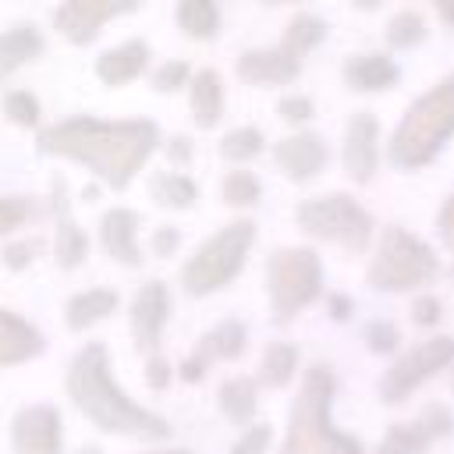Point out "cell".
<instances>
[{
	"instance_id": "1",
	"label": "cell",
	"mask_w": 454,
	"mask_h": 454,
	"mask_svg": "<svg viewBox=\"0 0 454 454\" xmlns=\"http://www.w3.org/2000/svg\"><path fill=\"white\" fill-rule=\"evenodd\" d=\"M160 145V128L153 121H103V117H67L39 131V153L74 160L92 170L114 192H124L135 174L149 163Z\"/></svg>"
},
{
	"instance_id": "2",
	"label": "cell",
	"mask_w": 454,
	"mask_h": 454,
	"mask_svg": "<svg viewBox=\"0 0 454 454\" xmlns=\"http://www.w3.org/2000/svg\"><path fill=\"white\" fill-rule=\"evenodd\" d=\"M64 387H67V397L74 401V408L103 433L153 440V443H160L174 433L163 415L142 408L138 401H131L124 394V387L110 372V351L99 340H89L85 348L74 351Z\"/></svg>"
},
{
	"instance_id": "3",
	"label": "cell",
	"mask_w": 454,
	"mask_h": 454,
	"mask_svg": "<svg viewBox=\"0 0 454 454\" xmlns=\"http://www.w3.org/2000/svg\"><path fill=\"white\" fill-rule=\"evenodd\" d=\"M337 380L330 365L316 362L301 376V390L291 404V422L280 454H365L362 443L330 422V404H333Z\"/></svg>"
},
{
	"instance_id": "4",
	"label": "cell",
	"mask_w": 454,
	"mask_h": 454,
	"mask_svg": "<svg viewBox=\"0 0 454 454\" xmlns=\"http://www.w3.org/2000/svg\"><path fill=\"white\" fill-rule=\"evenodd\" d=\"M450 135H454V71L408 106V114L401 117L390 138V163L404 170H419L443 149Z\"/></svg>"
},
{
	"instance_id": "5",
	"label": "cell",
	"mask_w": 454,
	"mask_h": 454,
	"mask_svg": "<svg viewBox=\"0 0 454 454\" xmlns=\"http://www.w3.org/2000/svg\"><path fill=\"white\" fill-rule=\"evenodd\" d=\"M252 245H255V223L252 220H231L227 227H220L216 234H209L188 255V262L181 266L184 291L202 298V294H213V291L227 287L241 273Z\"/></svg>"
},
{
	"instance_id": "6",
	"label": "cell",
	"mask_w": 454,
	"mask_h": 454,
	"mask_svg": "<svg viewBox=\"0 0 454 454\" xmlns=\"http://www.w3.org/2000/svg\"><path fill=\"white\" fill-rule=\"evenodd\" d=\"M436 273H440V259L422 238L408 234L404 227H387L380 234L365 277L376 291H411L419 284H429Z\"/></svg>"
},
{
	"instance_id": "7",
	"label": "cell",
	"mask_w": 454,
	"mask_h": 454,
	"mask_svg": "<svg viewBox=\"0 0 454 454\" xmlns=\"http://www.w3.org/2000/svg\"><path fill=\"white\" fill-rule=\"evenodd\" d=\"M266 284L273 301V319L287 323L298 309L319 298L323 291V262L312 248H277L266 262Z\"/></svg>"
},
{
	"instance_id": "8",
	"label": "cell",
	"mask_w": 454,
	"mask_h": 454,
	"mask_svg": "<svg viewBox=\"0 0 454 454\" xmlns=\"http://www.w3.org/2000/svg\"><path fill=\"white\" fill-rule=\"evenodd\" d=\"M298 227L309 234V238H319V241H337L344 245L348 252H362L372 238V216L369 209H362L351 195L344 192H330V195H316V199H305L298 206Z\"/></svg>"
},
{
	"instance_id": "9",
	"label": "cell",
	"mask_w": 454,
	"mask_h": 454,
	"mask_svg": "<svg viewBox=\"0 0 454 454\" xmlns=\"http://www.w3.org/2000/svg\"><path fill=\"white\" fill-rule=\"evenodd\" d=\"M454 362V337H429L419 348H411L408 355H401L380 380V397L387 404H401L419 383H426L429 376H436L443 365Z\"/></svg>"
},
{
	"instance_id": "10",
	"label": "cell",
	"mask_w": 454,
	"mask_h": 454,
	"mask_svg": "<svg viewBox=\"0 0 454 454\" xmlns=\"http://www.w3.org/2000/svg\"><path fill=\"white\" fill-rule=\"evenodd\" d=\"M14 454H64V419L53 404H25L11 422Z\"/></svg>"
},
{
	"instance_id": "11",
	"label": "cell",
	"mask_w": 454,
	"mask_h": 454,
	"mask_svg": "<svg viewBox=\"0 0 454 454\" xmlns=\"http://www.w3.org/2000/svg\"><path fill=\"white\" fill-rule=\"evenodd\" d=\"M135 7H138V4H131V0H67V4H60V7L53 11V25H57V32H60L67 43L85 46V43H92V39L99 35V28H103L110 18L131 14Z\"/></svg>"
},
{
	"instance_id": "12",
	"label": "cell",
	"mask_w": 454,
	"mask_h": 454,
	"mask_svg": "<svg viewBox=\"0 0 454 454\" xmlns=\"http://www.w3.org/2000/svg\"><path fill=\"white\" fill-rule=\"evenodd\" d=\"M128 319H131V337H135V348L138 351H153L160 348V337L170 323V287L163 280H145L135 298H131V309H128Z\"/></svg>"
},
{
	"instance_id": "13",
	"label": "cell",
	"mask_w": 454,
	"mask_h": 454,
	"mask_svg": "<svg viewBox=\"0 0 454 454\" xmlns=\"http://www.w3.org/2000/svg\"><path fill=\"white\" fill-rule=\"evenodd\" d=\"M380 124H376V117L372 114H355L351 121H348V131H344V149H340V156H344V170L351 174V181H369L372 174H376V163H380Z\"/></svg>"
},
{
	"instance_id": "14",
	"label": "cell",
	"mask_w": 454,
	"mask_h": 454,
	"mask_svg": "<svg viewBox=\"0 0 454 454\" xmlns=\"http://www.w3.org/2000/svg\"><path fill=\"white\" fill-rule=\"evenodd\" d=\"M330 160V149L319 135L312 131H298V135H287L273 145V163L291 177V181H312Z\"/></svg>"
},
{
	"instance_id": "15",
	"label": "cell",
	"mask_w": 454,
	"mask_h": 454,
	"mask_svg": "<svg viewBox=\"0 0 454 454\" xmlns=\"http://www.w3.org/2000/svg\"><path fill=\"white\" fill-rule=\"evenodd\" d=\"M450 433V411L443 404H429L422 411L419 422H397L387 429V436L380 440L376 454H419L429 440L447 436Z\"/></svg>"
},
{
	"instance_id": "16",
	"label": "cell",
	"mask_w": 454,
	"mask_h": 454,
	"mask_svg": "<svg viewBox=\"0 0 454 454\" xmlns=\"http://www.w3.org/2000/svg\"><path fill=\"white\" fill-rule=\"evenodd\" d=\"M234 71L248 85H287L301 74V60L280 46H262V50H245Z\"/></svg>"
},
{
	"instance_id": "17",
	"label": "cell",
	"mask_w": 454,
	"mask_h": 454,
	"mask_svg": "<svg viewBox=\"0 0 454 454\" xmlns=\"http://www.w3.org/2000/svg\"><path fill=\"white\" fill-rule=\"evenodd\" d=\"M99 245L103 252L121 266H142L138 248V213L128 206H114L99 220Z\"/></svg>"
},
{
	"instance_id": "18",
	"label": "cell",
	"mask_w": 454,
	"mask_h": 454,
	"mask_svg": "<svg viewBox=\"0 0 454 454\" xmlns=\"http://www.w3.org/2000/svg\"><path fill=\"white\" fill-rule=\"evenodd\" d=\"M43 330L35 323H28L25 316L0 309V369L21 365L28 358H35L43 351Z\"/></svg>"
},
{
	"instance_id": "19",
	"label": "cell",
	"mask_w": 454,
	"mask_h": 454,
	"mask_svg": "<svg viewBox=\"0 0 454 454\" xmlns=\"http://www.w3.org/2000/svg\"><path fill=\"white\" fill-rule=\"evenodd\" d=\"M149 64V43L145 39H128L106 53L96 57V78L110 89H121L128 82H135Z\"/></svg>"
},
{
	"instance_id": "20",
	"label": "cell",
	"mask_w": 454,
	"mask_h": 454,
	"mask_svg": "<svg viewBox=\"0 0 454 454\" xmlns=\"http://www.w3.org/2000/svg\"><path fill=\"white\" fill-rule=\"evenodd\" d=\"M188 110H192V121L202 131L220 124V117H223V78H220V71L202 67V71L192 74V82H188Z\"/></svg>"
},
{
	"instance_id": "21",
	"label": "cell",
	"mask_w": 454,
	"mask_h": 454,
	"mask_svg": "<svg viewBox=\"0 0 454 454\" xmlns=\"http://www.w3.org/2000/svg\"><path fill=\"white\" fill-rule=\"evenodd\" d=\"M117 291L114 287H85V291H78V294H71L67 298V305H64V323H67V330H89V326H96V323H103L114 309H117Z\"/></svg>"
},
{
	"instance_id": "22",
	"label": "cell",
	"mask_w": 454,
	"mask_h": 454,
	"mask_svg": "<svg viewBox=\"0 0 454 454\" xmlns=\"http://www.w3.org/2000/svg\"><path fill=\"white\" fill-rule=\"evenodd\" d=\"M397 64L383 53H358L344 64V82L355 89V92H383L397 82Z\"/></svg>"
},
{
	"instance_id": "23",
	"label": "cell",
	"mask_w": 454,
	"mask_h": 454,
	"mask_svg": "<svg viewBox=\"0 0 454 454\" xmlns=\"http://www.w3.org/2000/svg\"><path fill=\"white\" fill-rule=\"evenodd\" d=\"M43 53V35L32 25H14L7 32H0V82L11 78L18 67H25L28 60H35Z\"/></svg>"
},
{
	"instance_id": "24",
	"label": "cell",
	"mask_w": 454,
	"mask_h": 454,
	"mask_svg": "<svg viewBox=\"0 0 454 454\" xmlns=\"http://www.w3.org/2000/svg\"><path fill=\"white\" fill-rule=\"evenodd\" d=\"M245 344H248V330H245V323H241V319H220L213 330L202 333L195 355H199L202 362H209V358L234 362V358H241Z\"/></svg>"
},
{
	"instance_id": "25",
	"label": "cell",
	"mask_w": 454,
	"mask_h": 454,
	"mask_svg": "<svg viewBox=\"0 0 454 454\" xmlns=\"http://www.w3.org/2000/svg\"><path fill=\"white\" fill-rule=\"evenodd\" d=\"M149 195L163 209H188L199 199V184L181 170H156L149 177Z\"/></svg>"
},
{
	"instance_id": "26",
	"label": "cell",
	"mask_w": 454,
	"mask_h": 454,
	"mask_svg": "<svg viewBox=\"0 0 454 454\" xmlns=\"http://www.w3.org/2000/svg\"><path fill=\"white\" fill-rule=\"evenodd\" d=\"M57 206H60V220H57V234H53V259H57L60 270H74V266H82L85 255H89V238H85V231L67 216V206H64V202H57Z\"/></svg>"
},
{
	"instance_id": "27",
	"label": "cell",
	"mask_w": 454,
	"mask_h": 454,
	"mask_svg": "<svg viewBox=\"0 0 454 454\" xmlns=\"http://www.w3.org/2000/svg\"><path fill=\"white\" fill-rule=\"evenodd\" d=\"M255 404H259V387H255V380L234 376V380H223V383H220V411H223L231 422L248 426L252 415H255Z\"/></svg>"
},
{
	"instance_id": "28",
	"label": "cell",
	"mask_w": 454,
	"mask_h": 454,
	"mask_svg": "<svg viewBox=\"0 0 454 454\" xmlns=\"http://www.w3.org/2000/svg\"><path fill=\"white\" fill-rule=\"evenodd\" d=\"M177 28L188 39H216L220 32V7L213 0H181L177 4Z\"/></svg>"
},
{
	"instance_id": "29",
	"label": "cell",
	"mask_w": 454,
	"mask_h": 454,
	"mask_svg": "<svg viewBox=\"0 0 454 454\" xmlns=\"http://www.w3.org/2000/svg\"><path fill=\"white\" fill-rule=\"evenodd\" d=\"M326 35V21L319 14H309V11H298L287 28H284V39H280V50H287L291 57L301 60V53H309L312 46H319Z\"/></svg>"
},
{
	"instance_id": "30",
	"label": "cell",
	"mask_w": 454,
	"mask_h": 454,
	"mask_svg": "<svg viewBox=\"0 0 454 454\" xmlns=\"http://www.w3.org/2000/svg\"><path fill=\"white\" fill-rule=\"evenodd\" d=\"M298 369V348L287 344V340H273L266 351H262V362H259V383L262 387H284Z\"/></svg>"
},
{
	"instance_id": "31",
	"label": "cell",
	"mask_w": 454,
	"mask_h": 454,
	"mask_svg": "<svg viewBox=\"0 0 454 454\" xmlns=\"http://www.w3.org/2000/svg\"><path fill=\"white\" fill-rule=\"evenodd\" d=\"M262 145H266L262 131L252 128V124H241V128H234V131H227L220 138V156L231 160V163H248V160H255L262 153Z\"/></svg>"
},
{
	"instance_id": "32",
	"label": "cell",
	"mask_w": 454,
	"mask_h": 454,
	"mask_svg": "<svg viewBox=\"0 0 454 454\" xmlns=\"http://www.w3.org/2000/svg\"><path fill=\"white\" fill-rule=\"evenodd\" d=\"M220 195H223L227 206L245 209V206H255V202H259L262 184H259V177L248 174V170H231V174L220 181Z\"/></svg>"
},
{
	"instance_id": "33",
	"label": "cell",
	"mask_w": 454,
	"mask_h": 454,
	"mask_svg": "<svg viewBox=\"0 0 454 454\" xmlns=\"http://www.w3.org/2000/svg\"><path fill=\"white\" fill-rule=\"evenodd\" d=\"M426 39V21L419 11H397L390 21H387V43L397 46V50H408L415 43Z\"/></svg>"
},
{
	"instance_id": "34",
	"label": "cell",
	"mask_w": 454,
	"mask_h": 454,
	"mask_svg": "<svg viewBox=\"0 0 454 454\" xmlns=\"http://www.w3.org/2000/svg\"><path fill=\"white\" fill-rule=\"evenodd\" d=\"M4 114H7V121L18 124V128H35L43 106H39V99H35L28 89H11V92L4 96Z\"/></svg>"
},
{
	"instance_id": "35",
	"label": "cell",
	"mask_w": 454,
	"mask_h": 454,
	"mask_svg": "<svg viewBox=\"0 0 454 454\" xmlns=\"http://www.w3.org/2000/svg\"><path fill=\"white\" fill-rule=\"evenodd\" d=\"M192 82V67L184 64V60H167V64H160L156 71H153V89L156 92H177V89H184Z\"/></svg>"
},
{
	"instance_id": "36",
	"label": "cell",
	"mask_w": 454,
	"mask_h": 454,
	"mask_svg": "<svg viewBox=\"0 0 454 454\" xmlns=\"http://www.w3.org/2000/svg\"><path fill=\"white\" fill-rule=\"evenodd\" d=\"M270 440H273V426L255 422V426H248V429L231 443V450H227V454H266Z\"/></svg>"
},
{
	"instance_id": "37",
	"label": "cell",
	"mask_w": 454,
	"mask_h": 454,
	"mask_svg": "<svg viewBox=\"0 0 454 454\" xmlns=\"http://www.w3.org/2000/svg\"><path fill=\"white\" fill-rule=\"evenodd\" d=\"M28 213H32V206L25 195H0V238L18 231L28 220Z\"/></svg>"
},
{
	"instance_id": "38",
	"label": "cell",
	"mask_w": 454,
	"mask_h": 454,
	"mask_svg": "<svg viewBox=\"0 0 454 454\" xmlns=\"http://www.w3.org/2000/svg\"><path fill=\"white\" fill-rule=\"evenodd\" d=\"M397 326L394 323H387V319H376V323H369L365 326V344H369V351H376V355H390L394 348H397Z\"/></svg>"
},
{
	"instance_id": "39",
	"label": "cell",
	"mask_w": 454,
	"mask_h": 454,
	"mask_svg": "<svg viewBox=\"0 0 454 454\" xmlns=\"http://www.w3.org/2000/svg\"><path fill=\"white\" fill-rule=\"evenodd\" d=\"M35 241H11L4 252H0V259H4V266L7 270H28L32 266V259H35Z\"/></svg>"
},
{
	"instance_id": "40",
	"label": "cell",
	"mask_w": 454,
	"mask_h": 454,
	"mask_svg": "<svg viewBox=\"0 0 454 454\" xmlns=\"http://www.w3.org/2000/svg\"><path fill=\"white\" fill-rule=\"evenodd\" d=\"M277 114H280L284 121H291V124H301V121L312 117V99H309V96H284V99L277 103Z\"/></svg>"
},
{
	"instance_id": "41",
	"label": "cell",
	"mask_w": 454,
	"mask_h": 454,
	"mask_svg": "<svg viewBox=\"0 0 454 454\" xmlns=\"http://www.w3.org/2000/svg\"><path fill=\"white\" fill-rule=\"evenodd\" d=\"M170 380H174L170 362H167L163 355H149V362H145V383H149L153 390H167Z\"/></svg>"
},
{
	"instance_id": "42",
	"label": "cell",
	"mask_w": 454,
	"mask_h": 454,
	"mask_svg": "<svg viewBox=\"0 0 454 454\" xmlns=\"http://www.w3.org/2000/svg\"><path fill=\"white\" fill-rule=\"evenodd\" d=\"M177 245H181V231H177V227H156L153 238H149V248H153V255H160V259L174 255Z\"/></svg>"
},
{
	"instance_id": "43",
	"label": "cell",
	"mask_w": 454,
	"mask_h": 454,
	"mask_svg": "<svg viewBox=\"0 0 454 454\" xmlns=\"http://www.w3.org/2000/svg\"><path fill=\"white\" fill-rule=\"evenodd\" d=\"M411 319H415L419 326H433V323H440V301H436L433 294H419V298L411 301Z\"/></svg>"
},
{
	"instance_id": "44",
	"label": "cell",
	"mask_w": 454,
	"mask_h": 454,
	"mask_svg": "<svg viewBox=\"0 0 454 454\" xmlns=\"http://www.w3.org/2000/svg\"><path fill=\"white\" fill-rule=\"evenodd\" d=\"M436 231H440L443 245L454 248V195H450V199L443 202V209L436 213Z\"/></svg>"
},
{
	"instance_id": "45",
	"label": "cell",
	"mask_w": 454,
	"mask_h": 454,
	"mask_svg": "<svg viewBox=\"0 0 454 454\" xmlns=\"http://www.w3.org/2000/svg\"><path fill=\"white\" fill-rule=\"evenodd\" d=\"M167 156H170V163H188L192 160V138L188 135H174L167 142Z\"/></svg>"
},
{
	"instance_id": "46",
	"label": "cell",
	"mask_w": 454,
	"mask_h": 454,
	"mask_svg": "<svg viewBox=\"0 0 454 454\" xmlns=\"http://www.w3.org/2000/svg\"><path fill=\"white\" fill-rule=\"evenodd\" d=\"M206 376V362L199 358V355H192V358H184L181 362V380H188V383H199Z\"/></svg>"
},
{
	"instance_id": "47",
	"label": "cell",
	"mask_w": 454,
	"mask_h": 454,
	"mask_svg": "<svg viewBox=\"0 0 454 454\" xmlns=\"http://www.w3.org/2000/svg\"><path fill=\"white\" fill-rule=\"evenodd\" d=\"M326 305H330V316L333 319H348L351 316V298L348 294H330Z\"/></svg>"
},
{
	"instance_id": "48",
	"label": "cell",
	"mask_w": 454,
	"mask_h": 454,
	"mask_svg": "<svg viewBox=\"0 0 454 454\" xmlns=\"http://www.w3.org/2000/svg\"><path fill=\"white\" fill-rule=\"evenodd\" d=\"M436 11H440V18H443V21H450V28H454V4H440Z\"/></svg>"
},
{
	"instance_id": "49",
	"label": "cell",
	"mask_w": 454,
	"mask_h": 454,
	"mask_svg": "<svg viewBox=\"0 0 454 454\" xmlns=\"http://www.w3.org/2000/svg\"><path fill=\"white\" fill-rule=\"evenodd\" d=\"M149 454H192V450H184V447H170V450H149Z\"/></svg>"
},
{
	"instance_id": "50",
	"label": "cell",
	"mask_w": 454,
	"mask_h": 454,
	"mask_svg": "<svg viewBox=\"0 0 454 454\" xmlns=\"http://www.w3.org/2000/svg\"><path fill=\"white\" fill-rule=\"evenodd\" d=\"M82 454H99V447H85V450H82Z\"/></svg>"
}]
</instances>
